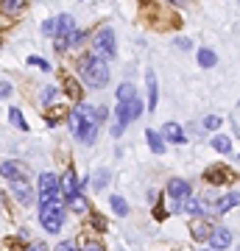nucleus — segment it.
<instances>
[{
    "mask_svg": "<svg viewBox=\"0 0 240 251\" xmlns=\"http://www.w3.org/2000/svg\"><path fill=\"white\" fill-rule=\"evenodd\" d=\"M107 117V109H95L89 103H81V106L73 109L70 115V131L76 140H81L84 145L95 143V134H98V126L101 120Z\"/></svg>",
    "mask_w": 240,
    "mask_h": 251,
    "instance_id": "obj_1",
    "label": "nucleus"
},
{
    "mask_svg": "<svg viewBox=\"0 0 240 251\" xmlns=\"http://www.w3.org/2000/svg\"><path fill=\"white\" fill-rule=\"evenodd\" d=\"M39 221H42V226L51 234H59V229H62V224H64L62 196H56V198H51V201H42V204H39Z\"/></svg>",
    "mask_w": 240,
    "mask_h": 251,
    "instance_id": "obj_2",
    "label": "nucleus"
},
{
    "mask_svg": "<svg viewBox=\"0 0 240 251\" xmlns=\"http://www.w3.org/2000/svg\"><path fill=\"white\" fill-rule=\"evenodd\" d=\"M84 81H87V87H92V90H101V87L109 84V67L101 56L92 53L84 59Z\"/></svg>",
    "mask_w": 240,
    "mask_h": 251,
    "instance_id": "obj_3",
    "label": "nucleus"
},
{
    "mask_svg": "<svg viewBox=\"0 0 240 251\" xmlns=\"http://www.w3.org/2000/svg\"><path fill=\"white\" fill-rule=\"evenodd\" d=\"M140 112H142V100H137V98H132V100H117V109H115L117 123L112 126V134L120 137L126 126L132 123L134 117H140Z\"/></svg>",
    "mask_w": 240,
    "mask_h": 251,
    "instance_id": "obj_4",
    "label": "nucleus"
},
{
    "mask_svg": "<svg viewBox=\"0 0 240 251\" xmlns=\"http://www.w3.org/2000/svg\"><path fill=\"white\" fill-rule=\"evenodd\" d=\"M92 48H95V56H101V59H117L115 31H112V28L98 31V34H95V39H92Z\"/></svg>",
    "mask_w": 240,
    "mask_h": 251,
    "instance_id": "obj_5",
    "label": "nucleus"
},
{
    "mask_svg": "<svg viewBox=\"0 0 240 251\" xmlns=\"http://www.w3.org/2000/svg\"><path fill=\"white\" fill-rule=\"evenodd\" d=\"M62 196V190H59V176L56 173H42L39 176V204L42 201H51V198Z\"/></svg>",
    "mask_w": 240,
    "mask_h": 251,
    "instance_id": "obj_6",
    "label": "nucleus"
},
{
    "mask_svg": "<svg viewBox=\"0 0 240 251\" xmlns=\"http://www.w3.org/2000/svg\"><path fill=\"white\" fill-rule=\"evenodd\" d=\"M232 246V232L226 226H215L213 232H210V249L213 251H223Z\"/></svg>",
    "mask_w": 240,
    "mask_h": 251,
    "instance_id": "obj_7",
    "label": "nucleus"
},
{
    "mask_svg": "<svg viewBox=\"0 0 240 251\" xmlns=\"http://www.w3.org/2000/svg\"><path fill=\"white\" fill-rule=\"evenodd\" d=\"M190 193H193V187H190L185 179H170V181H168V196H170V198L182 201V198H187Z\"/></svg>",
    "mask_w": 240,
    "mask_h": 251,
    "instance_id": "obj_8",
    "label": "nucleus"
},
{
    "mask_svg": "<svg viewBox=\"0 0 240 251\" xmlns=\"http://www.w3.org/2000/svg\"><path fill=\"white\" fill-rule=\"evenodd\" d=\"M76 31V20L70 17V14H62V17L56 20V39H67V36Z\"/></svg>",
    "mask_w": 240,
    "mask_h": 251,
    "instance_id": "obj_9",
    "label": "nucleus"
},
{
    "mask_svg": "<svg viewBox=\"0 0 240 251\" xmlns=\"http://www.w3.org/2000/svg\"><path fill=\"white\" fill-rule=\"evenodd\" d=\"M11 193H14L23 204H31V184H28L23 176H20V179H11Z\"/></svg>",
    "mask_w": 240,
    "mask_h": 251,
    "instance_id": "obj_10",
    "label": "nucleus"
},
{
    "mask_svg": "<svg viewBox=\"0 0 240 251\" xmlns=\"http://www.w3.org/2000/svg\"><path fill=\"white\" fill-rule=\"evenodd\" d=\"M59 190H62V196H64V198L76 196V193H79V181H76V173H73V171L64 173L62 179H59Z\"/></svg>",
    "mask_w": 240,
    "mask_h": 251,
    "instance_id": "obj_11",
    "label": "nucleus"
},
{
    "mask_svg": "<svg viewBox=\"0 0 240 251\" xmlns=\"http://www.w3.org/2000/svg\"><path fill=\"white\" fill-rule=\"evenodd\" d=\"M0 173H3V176H6V179H20V176H23V165H20V162H11V159H6L3 162V165H0Z\"/></svg>",
    "mask_w": 240,
    "mask_h": 251,
    "instance_id": "obj_12",
    "label": "nucleus"
},
{
    "mask_svg": "<svg viewBox=\"0 0 240 251\" xmlns=\"http://www.w3.org/2000/svg\"><path fill=\"white\" fill-rule=\"evenodd\" d=\"M165 137L173 145H185V131L179 128V123H165Z\"/></svg>",
    "mask_w": 240,
    "mask_h": 251,
    "instance_id": "obj_13",
    "label": "nucleus"
},
{
    "mask_svg": "<svg viewBox=\"0 0 240 251\" xmlns=\"http://www.w3.org/2000/svg\"><path fill=\"white\" fill-rule=\"evenodd\" d=\"M238 204H240V193H229V196H223L221 201L215 204V212H218V215H223L226 209H232V206H238Z\"/></svg>",
    "mask_w": 240,
    "mask_h": 251,
    "instance_id": "obj_14",
    "label": "nucleus"
},
{
    "mask_svg": "<svg viewBox=\"0 0 240 251\" xmlns=\"http://www.w3.org/2000/svg\"><path fill=\"white\" fill-rule=\"evenodd\" d=\"M157 75H154L151 70H148V112H154L157 109Z\"/></svg>",
    "mask_w": 240,
    "mask_h": 251,
    "instance_id": "obj_15",
    "label": "nucleus"
},
{
    "mask_svg": "<svg viewBox=\"0 0 240 251\" xmlns=\"http://www.w3.org/2000/svg\"><path fill=\"white\" fill-rule=\"evenodd\" d=\"M145 140H148V145H151L154 153H165V140H162L157 131H151V128H148V131H145Z\"/></svg>",
    "mask_w": 240,
    "mask_h": 251,
    "instance_id": "obj_16",
    "label": "nucleus"
},
{
    "mask_svg": "<svg viewBox=\"0 0 240 251\" xmlns=\"http://www.w3.org/2000/svg\"><path fill=\"white\" fill-rule=\"evenodd\" d=\"M198 64H201V67H215V64H218V56H215L210 48H201V50H198Z\"/></svg>",
    "mask_w": 240,
    "mask_h": 251,
    "instance_id": "obj_17",
    "label": "nucleus"
},
{
    "mask_svg": "<svg viewBox=\"0 0 240 251\" xmlns=\"http://www.w3.org/2000/svg\"><path fill=\"white\" fill-rule=\"evenodd\" d=\"M210 145H213L218 153H229L232 151V140H229V137H221V134L213 137V143H210Z\"/></svg>",
    "mask_w": 240,
    "mask_h": 251,
    "instance_id": "obj_18",
    "label": "nucleus"
},
{
    "mask_svg": "<svg viewBox=\"0 0 240 251\" xmlns=\"http://www.w3.org/2000/svg\"><path fill=\"white\" fill-rule=\"evenodd\" d=\"M67 204H70V209H73V212H79V215H84V212H87V201H84L79 193L67 198Z\"/></svg>",
    "mask_w": 240,
    "mask_h": 251,
    "instance_id": "obj_19",
    "label": "nucleus"
},
{
    "mask_svg": "<svg viewBox=\"0 0 240 251\" xmlns=\"http://www.w3.org/2000/svg\"><path fill=\"white\" fill-rule=\"evenodd\" d=\"M185 212H187V215H204V204H201V201H196V198H190V196H187Z\"/></svg>",
    "mask_w": 240,
    "mask_h": 251,
    "instance_id": "obj_20",
    "label": "nucleus"
},
{
    "mask_svg": "<svg viewBox=\"0 0 240 251\" xmlns=\"http://www.w3.org/2000/svg\"><path fill=\"white\" fill-rule=\"evenodd\" d=\"M132 98H137V92H134V84H120L117 87V100H132Z\"/></svg>",
    "mask_w": 240,
    "mask_h": 251,
    "instance_id": "obj_21",
    "label": "nucleus"
},
{
    "mask_svg": "<svg viewBox=\"0 0 240 251\" xmlns=\"http://www.w3.org/2000/svg\"><path fill=\"white\" fill-rule=\"evenodd\" d=\"M42 103H45V106H53V103H59V90H56V87L42 90Z\"/></svg>",
    "mask_w": 240,
    "mask_h": 251,
    "instance_id": "obj_22",
    "label": "nucleus"
},
{
    "mask_svg": "<svg viewBox=\"0 0 240 251\" xmlns=\"http://www.w3.org/2000/svg\"><path fill=\"white\" fill-rule=\"evenodd\" d=\"M9 117H11V123L17 126L20 131H26V128H28V123L23 120V112H20L17 106H11V109H9Z\"/></svg>",
    "mask_w": 240,
    "mask_h": 251,
    "instance_id": "obj_23",
    "label": "nucleus"
},
{
    "mask_svg": "<svg viewBox=\"0 0 240 251\" xmlns=\"http://www.w3.org/2000/svg\"><path fill=\"white\" fill-rule=\"evenodd\" d=\"M23 6H26V0H3V11H9V14L23 11Z\"/></svg>",
    "mask_w": 240,
    "mask_h": 251,
    "instance_id": "obj_24",
    "label": "nucleus"
},
{
    "mask_svg": "<svg viewBox=\"0 0 240 251\" xmlns=\"http://www.w3.org/2000/svg\"><path fill=\"white\" fill-rule=\"evenodd\" d=\"M112 209H115L117 215H126V212H129V204H126V198L112 196Z\"/></svg>",
    "mask_w": 240,
    "mask_h": 251,
    "instance_id": "obj_25",
    "label": "nucleus"
},
{
    "mask_svg": "<svg viewBox=\"0 0 240 251\" xmlns=\"http://www.w3.org/2000/svg\"><path fill=\"white\" fill-rule=\"evenodd\" d=\"M107 181H109V173H107V171H98L95 176H92V187H95V190H104V187H107Z\"/></svg>",
    "mask_w": 240,
    "mask_h": 251,
    "instance_id": "obj_26",
    "label": "nucleus"
},
{
    "mask_svg": "<svg viewBox=\"0 0 240 251\" xmlns=\"http://www.w3.org/2000/svg\"><path fill=\"white\" fill-rule=\"evenodd\" d=\"M210 232H213V229H210V226H204V224H196V226H193V237H196V240H204V237H210Z\"/></svg>",
    "mask_w": 240,
    "mask_h": 251,
    "instance_id": "obj_27",
    "label": "nucleus"
},
{
    "mask_svg": "<svg viewBox=\"0 0 240 251\" xmlns=\"http://www.w3.org/2000/svg\"><path fill=\"white\" fill-rule=\"evenodd\" d=\"M221 123H223V120H221L218 115H207V117H204V128H210V131H215Z\"/></svg>",
    "mask_w": 240,
    "mask_h": 251,
    "instance_id": "obj_28",
    "label": "nucleus"
},
{
    "mask_svg": "<svg viewBox=\"0 0 240 251\" xmlns=\"http://www.w3.org/2000/svg\"><path fill=\"white\" fill-rule=\"evenodd\" d=\"M84 39H87V34H84V31H73V34L67 36V42H70V45H81Z\"/></svg>",
    "mask_w": 240,
    "mask_h": 251,
    "instance_id": "obj_29",
    "label": "nucleus"
},
{
    "mask_svg": "<svg viewBox=\"0 0 240 251\" xmlns=\"http://www.w3.org/2000/svg\"><path fill=\"white\" fill-rule=\"evenodd\" d=\"M42 31H45L48 36H53V34H56V20H48V23L42 25Z\"/></svg>",
    "mask_w": 240,
    "mask_h": 251,
    "instance_id": "obj_30",
    "label": "nucleus"
},
{
    "mask_svg": "<svg viewBox=\"0 0 240 251\" xmlns=\"http://www.w3.org/2000/svg\"><path fill=\"white\" fill-rule=\"evenodd\" d=\"M81 251H104V246L95 243V240H89V243H84V249H81Z\"/></svg>",
    "mask_w": 240,
    "mask_h": 251,
    "instance_id": "obj_31",
    "label": "nucleus"
},
{
    "mask_svg": "<svg viewBox=\"0 0 240 251\" xmlns=\"http://www.w3.org/2000/svg\"><path fill=\"white\" fill-rule=\"evenodd\" d=\"M9 95H11V87L6 81H0V98H9Z\"/></svg>",
    "mask_w": 240,
    "mask_h": 251,
    "instance_id": "obj_32",
    "label": "nucleus"
},
{
    "mask_svg": "<svg viewBox=\"0 0 240 251\" xmlns=\"http://www.w3.org/2000/svg\"><path fill=\"white\" fill-rule=\"evenodd\" d=\"M176 48H182V50H187V48H190V39H185V36H179V39H176Z\"/></svg>",
    "mask_w": 240,
    "mask_h": 251,
    "instance_id": "obj_33",
    "label": "nucleus"
},
{
    "mask_svg": "<svg viewBox=\"0 0 240 251\" xmlns=\"http://www.w3.org/2000/svg\"><path fill=\"white\" fill-rule=\"evenodd\" d=\"M28 62H31V64H36V67H42V70H48V62H42V59H36V56H31Z\"/></svg>",
    "mask_w": 240,
    "mask_h": 251,
    "instance_id": "obj_34",
    "label": "nucleus"
},
{
    "mask_svg": "<svg viewBox=\"0 0 240 251\" xmlns=\"http://www.w3.org/2000/svg\"><path fill=\"white\" fill-rule=\"evenodd\" d=\"M56 251H76V246H73V243H59Z\"/></svg>",
    "mask_w": 240,
    "mask_h": 251,
    "instance_id": "obj_35",
    "label": "nucleus"
},
{
    "mask_svg": "<svg viewBox=\"0 0 240 251\" xmlns=\"http://www.w3.org/2000/svg\"><path fill=\"white\" fill-rule=\"evenodd\" d=\"M26 251H48V249H45V243H31Z\"/></svg>",
    "mask_w": 240,
    "mask_h": 251,
    "instance_id": "obj_36",
    "label": "nucleus"
},
{
    "mask_svg": "<svg viewBox=\"0 0 240 251\" xmlns=\"http://www.w3.org/2000/svg\"><path fill=\"white\" fill-rule=\"evenodd\" d=\"M204 251H207V249H204Z\"/></svg>",
    "mask_w": 240,
    "mask_h": 251,
    "instance_id": "obj_37",
    "label": "nucleus"
}]
</instances>
